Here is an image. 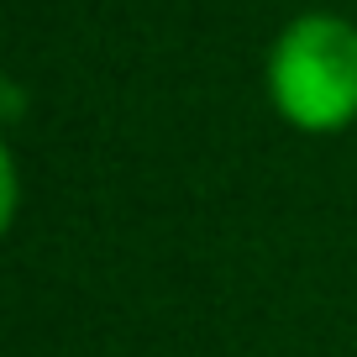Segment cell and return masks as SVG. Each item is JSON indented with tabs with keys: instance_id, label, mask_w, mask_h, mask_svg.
<instances>
[{
	"instance_id": "obj_1",
	"label": "cell",
	"mask_w": 357,
	"mask_h": 357,
	"mask_svg": "<svg viewBox=\"0 0 357 357\" xmlns=\"http://www.w3.org/2000/svg\"><path fill=\"white\" fill-rule=\"evenodd\" d=\"M268 89L300 132H342L357 116V26L331 11L294 16L268 58Z\"/></svg>"
}]
</instances>
